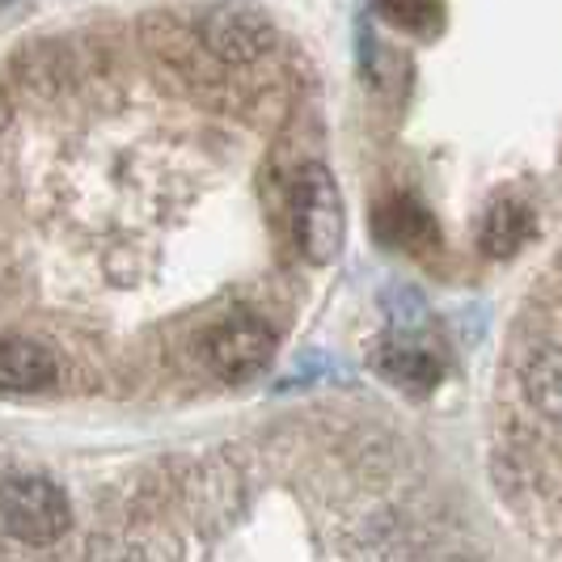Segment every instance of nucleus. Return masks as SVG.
Here are the masks:
<instances>
[{"mask_svg":"<svg viewBox=\"0 0 562 562\" xmlns=\"http://www.w3.org/2000/svg\"><path fill=\"white\" fill-rule=\"evenodd\" d=\"M525 394L537 415L562 427V347H541L525 368Z\"/></svg>","mask_w":562,"mask_h":562,"instance_id":"nucleus-9","label":"nucleus"},{"mask_svg":"<svg viewBox=\"0 0 562 562\" xmlns=\"http://www.w3.org/2000/svg\"><path fill=\"white\" fill-rule=\"evenodd\" d=\"M533 237V212L529 203L512 195H499L479 221V250L486 258H512L525 241Z\"/></svg>","mask_w":562,"mask_h":562,"instance_id":"nucleus-8","label":"nucleus"},{"mask_svg":"<svg viewBox=\"0 0 562 562\" xmlns=\"http://www.w3.org/2000/svg\"><path fill=\"white\" fill-rule=\"evenodd\" d=\"M59 376V360L38 338H0V394H43Z\"/></svg>","mask_w":562,"mask_h":562,"instance_id":"nucleus-7","label":"nucleus"},{"mask_svg":"<svg viewBox=\"0 0 562 562\" xmlns=\"http://www.w3.org/2000/svg\"><path fill=\"white\" fill-rule=\"evenodd\" d=\"M372 364H376V372H381L390 385L406 390V394H431V390L440 385V376H445L440 351H431V347L415 335H390L376 347Z\"/></svg>","mask_w":562,"mask_h":562,"instance_id":"nucleus-6","label":"nucleus"},{"mask_svg":"<svg viewBox=\"0 0 562 562\" xmlns=\"http://www.w3.org/2000/svg\"><path fill=\"white\" fill-rule=\"evenodd\" d=\"M0 525L9 529V537L26 546H52L68 533L72 507L56 482L38 479V474H18V479L0 482Z\"/></svg>","mask_w":562,"mask_h":562,"instance_id":"nucleus-2","label":"nucleus"},{"mask_svg":"<svg viewBox=\"0 0 562 562\" xmlns=\"http://www.w3.org/2000/svg\"><path fill=\"white\" fill-rule=\"evenodd\" d=\"M199 38L212 56L228 59V64H250L276 47V26L250 9H212L199 22Z\"/></svg>","mask_w":562,"mask_h":562,"instance_id":"nucleus-4","label":"nucleus"},{"mask_svg":"<svg viewBox=\"0 0 562 562\" xmlns=\"http://www.w3.org/2000/svg\"><path fill=\"white\" fill-rule=\"evenodd\" d=\"M292 225H296V250L313 267H330L347 246V203L338 191L335 173L322 161H305L292 182Z\"/></svg>","mask_w":562,"mask_h":562,"instance_id":"nucleus-1","label":"nucleus"},{"mask_svg":"<svg viewBox=\"0 0 562 562\" xmlns=\"http://www.w3.org/2000/svg\"><path fill=\"white\" fill-rule=\"evenodd\" d=\"M376 13L385 26L402 30L411 38H440V30L449 22L445 0H376Z\"/></svg>","mask_w":562,"mask_h":562,"instance_id":"nucleus-10","label":"nucleus"},{"mask_svg":"<svg viewBox=\"0 0 562 562\" xmlns=\"http://www.w3.org/2000/svg\"><path fill=\"white\" fill-rule=\"evenodd\" d=\"M276 360V330L258 313H228L203 335V364L228 385L254 381Z\"/></svg>","mask_w":562,"mask_h":562,"instance_id":"nucleus-3","label":"nucleus"},{"mask_svg":"<svg viewBox=\"0 0 562 562\" xmlns=\"http://www.w3.org/2000/svg\"><path fill=\"white\" fill-rule=\"evenodd\" d=\"M372 233H376L381 246L402 254L440 250V225H436V216L415 195H390L385 203H376Z\"/></svg>","mask_w":562,"mask_h":562,"instance_id":"nucleus-5","label":"nucleus"}]
</instances>
